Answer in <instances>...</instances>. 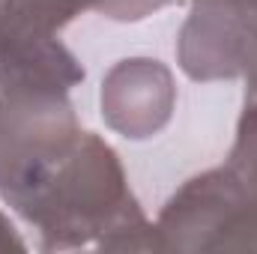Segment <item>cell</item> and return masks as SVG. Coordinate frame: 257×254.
<instances>
[{"mask_svg":"<svg viewBox=\"0 0 257 254\" xmlns=\"http://www.w3.org/2000/svg\"><path fill=\"white\" fill-rule=\"evenodd\" d=\"M6 206L39 230L42 251H162L111 144L81 132Z\"/></svg>","mask_w":257,"mask_h":254,"instance_id":"obj_1","label":"cell"},{"mask_svg":"<svg viewBox=\"0 0 257 254\" xmlns=\"http://www.w3.org/2000/svg\"><path fill=\"white\" fill-rule=\"evenodd\" d=\"M156 230L162 251H257V108L242 105L224 165L192 177Z\"/></svg>","mask_w":257,"mask_h":254,"instance_id":"obj_2","label":"cell"},{"mask_svg":"<svg viewBox=\"0 0 257 254\" xmlns=\"http://www.w3.org/2000/svg\"><path fill=\"white\" fill-rule=\"evenodd\" d=\"M192 81L245 78V102L257 108V0H192L177 39Z\"/></svg>","mask_w":257,"mask_h":254,"instance_id":"obj_3","label":"cell"},{"mask_svg":"<svg viewBox=\"0 0 257 254\" xmlns=\"http://www.w3.org/2000/svg\"><path fill=\"white\" fill-rule=\"evenodd\" d=\"M102 120L128 141H147L171 123L177 84L171 69L153 57H128L102 81Z\"/></svg>","mask_w":257,"mask_h":254,"instance_id":"obj_4","label":"cell"},{"mask_svg":"<svg viewBox=\"0 0 257 254\" xmlns=\"http://www.w3.org/2000/svg\"><path fill=\"white\" fill-rule=\"evenodd\" d=\"M84 81V66L57 33H21L0 39V93L63 96Z\"/></svg>","mask_w":257,"mask_h":254,"instance_id":"obj_5","label":"cell"},{"mask_svg":"<svg viewBox=\"0 0 257 254\" xmlns=\"http://www.w3.org/2000/svg\"><path fill=\"white\" fill-rule=\"evenodd\" d=\"M96 0H0V39L21 33H57Z\"/></svg>","mask_w":257,"mask_h":254,"instance_id":"obj_6","label":"cell"},{"mask_svg":"<svg viewBox=\"0 0 257 254\" xmlns=\"http://www.w3.org/2000/svg\"><path fill=\"white\" fill-rule=\"evenodd\" d=\"M171 0H96V12L114 18V21H141L153 15L156 9L168 6Z\"/></svg>","mask_w":257,"mask_h":254,"instance_id":"obj_7","label":"cell"},{"mask_svg":"<svg viewBox=\"0 0 257 254\" xmlns=\"http://www.w3.org/2000/svg\"><path fill=\"white\" fill-rule=\"evenodd\" d=\"M6 251H27V242L18 236L12 221L0 212V254H6Z\"/></svg>","mask_w":257,"mask_h":254,"instance_id":"obj_8","label":"cell"}]
</instances>
